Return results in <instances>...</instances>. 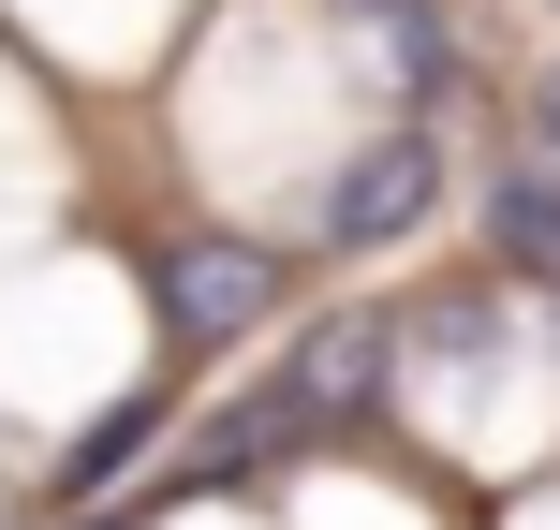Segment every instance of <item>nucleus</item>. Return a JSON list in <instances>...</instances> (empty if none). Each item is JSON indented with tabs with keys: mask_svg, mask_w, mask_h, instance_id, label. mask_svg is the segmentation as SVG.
<instances>
[{
	"mask_svg": "<svg viewBox=\"0 0 560 530\" xmlns=\"http://www.w3.org/2000/svg\"><path fill=\"white\" fill-rule=\"evenodd\" d=\"M163 309H177V339H236V325L266 309V266H252V251H192Z\"/></svg>",
	"mask_w": 560,
	"mask_h": 530,
	"instance_id": "f257e3e1",
	"label": "nucleus"
},
{
	"mask_svg": "<svg viewBox=\"0 0 560 530\" xmlns=\"http://www.w3.org/2000/svg\"><path fill=\"white\" fill-rule=\"evenodd\" d=\"M502 251H532V266H560V192H502Z\"/></svg>",
	"mask_w": 560,
	"mask_h": 530,
	"instance_id": "f03ea898",
	"label": "nucleus"
}]
</instances>
